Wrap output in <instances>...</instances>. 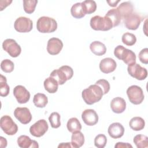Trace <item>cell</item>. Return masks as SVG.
<instances>
[{
	"instance_id": "obj_12",
	"label": "cell",
	"mask_w": 148,
	"mask_h": 148,
	"mask_svg": "<svg viewBox=\"0 0 148 148\" xmlns=\"http://www.w3.org/2000/svg\"><path fill=\"white\" fill-rule=\"evenodd\" d=\"M14 117L22 124H27L31 122L32 114L27 108H16L14 111Z\"/></svg>"
},
{
	"instance_id": "obj_25",
	"label": "cell",
	"mask_w": 148,
	"mask_h": 148,
	"mask_svg": "<svg viewBox=\"0 0 148 148\" xmlns=\"http://www.w3.org/2000/svg\"><path fill=\"white\" fill-rule=\"evenodd\" d=\"M43 85L45 89L49 93H55L58 90V83L57 81L50 76L45 80Z\"/></svg>"
},
{
	"instance_id": "obj_6",
	"label": "cell",
	"mask_w": 148,
	"mask_h": 148,
	"mask_svg": "<svg viewBox=\"0 0 148 148\" xmlns=\"http://www.w3.org/2000/svg\"><path fill=\"white\" fill-rule=\"evenodd\" d=\"M127 94L130 101L134 105L140 104L144 99L142 89L136 85L130 86L127 90Z\"/></svg>"
},
{
	"instance_id": "obj_15",
	"label": "cell",
	"mask_w": 148,
	"mask_h": 148,
	"mask_svg": "<svg viewBox=\"0 0 148 148\" xmlns=\"http://www.w3.org/2000/svg\"><path fill=\"white\" fill-rule=\"evenodd\" d=\"M63 47V43L57 38H51L47 45V51L51 55H57L60 53Z\"/></svg>"
},
{
	"instance_id": "obj_39",
	"label": "cell",
	"mask_w": 148,
	"mask_h": 148,
	"mask_svg": "<svg viewBox=\"0 0 148 148\" xmlns=\"http://www.w3.org/2000/svg\"><path fill=\"white\" fill-rule=\"evenodd\" d=\"M139 59L140 61L145 64H148V49H142L139 53Z\"/></svg>"
},
{
	"instance_id": "obj_21",
	"label": "cell",
	"mask_w": 148,
	"mask_h": 148,
	"mask_svg": "<svg viewBox=\"0 0 148 148\" xmlns=\"http://www.w3.org/2000/svg\"><path fill=\"white\" fill-rule=\"evenodd\" d=\"M121 18H125L131 13H132L134 7L133 5L131 2H124L121 3L119 6L117 8Z\"/></svg>"
},
{
	"instance_id": "obj_10",
	"label": "cell",
	"mask_w": 148,
	"mask_h": 148,
	"mask_svg": "<svg viewBox=\"0 0 148 148\" xmlns=\"http://www.w3.org/2000/svg\"><path fill=\"white\" fill-rule=\"evenodd\" d=\"M49 125L44 119H40L32 125L29 128V132L35 137H41L48 130Z\"/></svg>"
},
{
	"instance_id": "obj_7",
	"label": "cell",
	"mask_w": 148,
	"mask_h": 148,
	"mask_svg": "<svg viewBox=\"0 0 148 148\" xmlns=\"http://www.w3.org/2000/svg\"><path fill=\"white\" fill-rule=\"evenodd\" d=\"M0 126L2 131L8 135H13L18 131L17 125L8 115L3 116L1 118Z\"/></svg>"
},
{
	"instance_id": "obj_13",
	"label": "cell",
	"mask_w": 148,
	"mask_h": 148,
	"mask_svg": "<svg viewBox=\"0 0 148 148\" xmlns=\"http://www.w3.org/2000/svg\"><path fill=\"white\" fill-rule=\"evenodd\" d=\"M13 95L19 103H27L30 98V93L21 85L16 86L13 89Z\"/></svg>"
},
{
	"instance_id": "obj_24",
	"label": "cell",
	"mask_w": 148,
	"mask_h": 148,
	"mask_svg": "<svg viewBox=\"0 0 148 148\" xmlns=\"http://www.w3.org/2000/svg\"><path fill=\"white\" fill-rule=\"evenodd\" d=\"M105 16L108 17L111 20L113 24V27L119 25L122 19L117 8L109 10Z\"/></svg>"
},
{
	"instance_id": "obj_2",
	"label": "cell",
	"mask_w": 148,
	"mask_h": 148,
	"mask_svg": "<svg viewBox=\"0 0 148 148\" xmlns=\"http://www.w3.org/2000/svg\"><path fill=\"white\" fill-rule=\"evenodd\" d=\"M73 75L72 68L68 65H63L58 69H54L50 74V76L55 79L60 85H62L68 80H70Z\"/></svg>"
},
{
	"instance_id": "obj_11",
	"label": "cell",
	"mask_w": 148,
	"mask_h": 148,
	"mask_svg": "<svg viewBox=\"0 0 148 148\" xmlns=\"http://www.w3.org/2000/svg\"><path fill=\"white\" fill-rule=\"evenodd\" d=\"M127 71L130 76L139 80L145 79L147 76V69L136 63L128 65Z\"/></svg>"
},
{
	"instance_id": "obj_20",
	"label": "cell",
	"mask_w": 148,
	"mask_h": 148,
	"mask_svg": "<svg viewBox=\"0 0 148 148\" xmlns=\"http://www.w3.org/2000/svg\"><path fill=\"white\" fill-rule=\"evenodd\" d=\"M17 144L21 148H38L39 145L36 140H32L27 135H21L17 139Z\"/></svg>"
},
{
	"instance_id": "obj_1",
	"label": "cell",
	"mask_w": 148,
	"mask_h": 148,
	"mask_svg": "<svg viewBox=\"0 0 148 148\" xmlns=\"http://www.w3.org/2000/svg\"><path fill=\"white\" fill-rule=\"evenodd\" d=\"M103 95L101 88L95 84L90 85L88 88L83 90L82 93L84 101L86 104L90 105L99 102L102 99Z\"/></svg>"
},
{
	"instance_id": "obj_14",
	"label": "cell",
	"mask_w": 148,
	"mask_h": 148,
	"mask_svg": "<svg viewBox=\"0 0 148 148\" xmlns=\"http://www.w3.org/2000/svg\"><path fill=\"white\" fill-rule=\"evenodd\" d=\"M142 19V18L140 15L132 13L124 18V25L128 29L136 30L139 28Z\"/></svg>"
},
{
	"instance_id": "obj_18",
	"label": "cell",
	"mask_w": 148,
	"mask_h": 148,
	"mask_svg": "<svg viewBox=\"0 0 148 148\" xmlns=\"http://www.w3.org/2000/svg\"><path fill=\"white\" fill-rule=\"evenodd\" d=\"M108 132L109 135L113 139L120 138L124 134V128L119 123H113L108 127Z\"/></svg>"
},
{
	"instance_id": "obj_38",
	"label": "cell",
	"mask_w": 148,
	"mask_h": 148,
	"mask_svg": "<svg viewBox=\"0 0 148 148\" xmlns=\"http://www.w3.org/2000/svg\"><path fill=\"white\" fill-rule=\"evenodd\" d=\"M95 84L99 86L103 91V95L107 94L110 90V84L108 80L105 79H99L97 80Z\"/></svg>"
},
{
	"instance_id": "obj_32",
	"label": "cell",
	"mask_w": 148,
	"mask_h": 148,
	"mask_svg": "<svg viewBox=\"0 0 148 148\" xmlns=\"http://www.w3.org/2000/svg\"><path fill=\"white\" fill-rule=\"evenodd\" d=\"M0 76V95L1 97H6L9 93L10 87L7 84L6 77L2 75Z\"/></svg>"
},
{
	"instance_id": "obj_37",
	"label": "cell",
	"mask_w": 148,
	"mask_h": 148,
	"mask_svg": "<svg viewBox=\"0 0 148 148\" xmlns=\"http://www.w3.org/2000/svg\"><path fill=\"white\" fill-rule=\"evenodd\" d=\"M107 143L106 136L104 134H98L94 139V145L98 148H103Z\"/></svg>"
},
{
	"instance_id": "obj_29",
	"label": "cell",
	"mask_w": 148,
	"mask_h": 148,
	"mask_svg": "<svg viewBox=\"0 0 148 148\" xmlns=\"http://www.w3.org/2000/svg\"><path fill=\"white\" fill-rule=\"evenodd\" d=\"M66 127L68 130L72 133L82 130V125L79 120L76 117H72L69 119L66 124Z\"/></svg>"
},
{
	"instance_id": "obj_35",
	"label": "cell",
	"mask_w": 148,
	"mask_h": 148,
	"mask_svg": "<svg viewBox=\"0 0 148 148\" xmlns=\"http://www.w3.org/2000/svg\"><path fill=\"white\" fill-rule=\"evenodd\" d=\"M49 120L51 127L53 128H57L61 125L60 115L57 112L51 113L49 117Z\"/></svg>"
},
{
	"instance_id": "obj_26",
	"label": "cell",
	"mask_w": 148,
	"mask_h": 148,
	"mask_svg": "<svg viewBox=\"0 0 148 148\" xmlns=\"http://www.w3.org/2000/svg\"><path fill=\"white\" fill-rule=\"evenodd\" d=\"M71 13L75 18H81L86 15L82 2H77L72 5L71 9Z\"/></svg>"
},
{
	"instance_id": "obj_16",
	"label": "cell",
	"mask_w": 148,
	"mask_h": 148,
	"mask_svg": "<svg viewBox=\"0 0 148 148\" xmlns=\"http://www.w3.org/2000/svg\"><path fill=\"white\" fill-rule=\"evenodd\" d=\"M82 119L83 122L88 126L94 125L98 121V116L97 112L91 109L84 110L82 112Z\"/></svg>"
},
{
	"instance_id": "obj_43",
	"label": "cell",
	"mask_w": 148,
	"mask_h": 148,
	"mask_svg": "<svg viewBox=\"0 0 148 148\" xmlns=\"http://www.w3.org/2000/svg\"><path fill=\"white\" fill-rule=\"evenodd\" d=\"M71 143H61L58 146V147H71L72 145L70 144Z\"/></svg>"
},
{
	"instance_id": "obj_4",
	"label": "cell",
	"mask_w": 148,
	"mask_h": 148,
	"mask_svg": "<svg viewBox=\"0 0 148 148\" xmlns=\"http://www.w3.org/2000/svg\"><path fill=\"white\" fill-rule=\"evenodd\" d=\"M36 28L41 33H51L57 29V23L56 20L51 17L42 16L37 20Z\"/></svg>"
},
{
	"instance_id": "obj_34",
	"label": "cell",
	"mask_w": 148,
	"mask_h": 148,
	"mask_svg": "<svg viewBox=\"0 0 148 148\" xmlns=\"http://www.w3.org/2000/svg\"><path fill=\"white\" fill-rule=\"evenodd\" d=\"M38 3L36 0H25L23 1V8L25 13L28 14L32 13L35 9Z\"/></svg>"
},
{
	"instance_id": "obj_40",
	"label": "cell",
	"mask_w": 148,
	"mask_h": 148,
	"mask_svg": "<svg viewBox=\"0 0 148 148\" xmlns=\"http://www.w3.org/2000/svg\"><path fill=\"white\" fill-rule=\"evenodd\" d=\"M115 148H128V147H132V146L128 143H124V142H117L115 146Z\"/></svg>"
},
{
	"instance_id": "obj_9",
	"label": "cell",
	"mask_w": 148,
	"mask_h": 148,
	"mask_svg": "<svg viewBox=\"0 0 148 148\" xmlns=\"http://www.w3.org/2000/svg\"><path fill=\"white\" fill-rule=\"evenodd\" d=\"M33 27L32 21L25 17L17 18L14 23V28L18 32H29Z\"/></svg>"
},
{
	"instance_id": "obj_27",
	"label": "cell",
	"mask_w": 148,
	"mask_h": 148,
	"mask_svg": "<svg viewBox=\"0 0 148 148\" xmlns=\"http://www.w3.org/2000/svg\"><path fill=\"white\" fill-rule=\"evenodd\" d=\"M130 128L134 131H140L145 126V122L143 119L140 117H134L131 119L129 123Z\"/></svg>"
},
{
	"instance_id": "obj_31",
	"label": "cell",
	"mask_w": 148,
	"mask_h": 148,
	"mask_svg": "<svg viewBox=\"0 0 148 148\" xmlns=\"http://www.w3.org/2000/svg\"><path fill=\"white\" fill-rule=\"evenodd\" d=\"M82 3L86 14H91L97 9V4L94 1L87 0L82 2Z\"/></svg>"
},
{
	"instance_id": "obj_36",
	"label": "cell",
	"mask_w": 148,
	"mask_h": 148,
	"mask_svg": "<svg viewBox=\"0 0 148 148\" xmlns=\"http://www.w3.org/2000/svg\"><path fill=\"white\" fill-rule=\"evenodd\" d=\"M14 63L9 59H5L2 61L1 63V68L4 72L10 73L14 69Z\"/></svg>"
},
{
	"instance_id": "obj_8",
	"label": "cell",
	"mask_w": 148,
	"mask_h": 148,
	"mask_svg": "<svg viewBox=\"0 0 148 148\" xmlns=\"http://www.w3.org/2000/svg\"><path fill=\"white\" fill-rule=\"evenodd\" d=\"M2 48L12 57H17L21 53L20 46L13 39H6L3 42Z\"/></svg>"
},
{
	"instance_id": "obj_19",
	"label": "cell",
	"mask_w": 148,
	"mask_h": 148,
	"mask_svg": "<svg viewBox=\"0 0 148 148\" xmlns=\"http://www.w3.org/2000/svg\"><path fill=\"white\" fill-rule=\"evenodd\" d=\"M110 108L114 113H121L126 108L125 101L121 97L114 98L110 102Z\"/></svg>"
},
{
	"instance_id": "obj_33",
	"label": "cell",
	"mask_w": 148,
	"mask_h": 148,
	"mask_svg": "<svg viewBox=\"0 0 148 148\" xmlns=\"http://www.w3.org/2000/svg\"><path fill=\"white\" fill-rule=\"evenodd\" d=\"M122 42L127 46H133L136 42V38L135 35L132 33L125 32L124 33L121 38Z\"/></svg>"
},
{
	"instance_id": "obj_30",
	"label": "cell",
	"mask_w": 148,
	"mask_h": 148,
	"mask_svg": "<svg viewBox=\"0 0 148 148\" xmlns=\"http://www.w3.org/2000/svg\"><path fill=\"white\" fill-rule=\"evenodd\" d=\"M133 142L138 148H146L148 147V138L142 134L134 136Z\"/></svg>"
},
{
	"instance_id": "obj_22",
	"label": "cell",
	"mask_w": 148,
	"mask_h": 148,
	"mask_svg": "<svg viewBox=\"0 0 148 148\" xmlns=\"http://www.w3.org/2000/svg\"><path fill=\"white\" fill-rule=\"evenodd\" d=\"M90 49L92 53L98 56H103L106 52L105 45L99 41H94L90 45Z\"/></svg>"
},
{
	"instance_id": "obj_41",
	"label": "cell",
	"mask_w": 148,
	"mask_h": 148,
	"mask_svg": "<svg viewBox=\"0 0 148 148\" xmlns=\"http://www.w3.org/2000/svg\"><path fill=\"white\" fill-rule=\"evenodd\" d=\"M120 2V0L118 1H107L106 2L108 3V5L111 7H116L117 5V3Z\"/></svg>"
},
{
	"instance_id": "obj_17",
	"label": "cell",
	"mask_w": 148,
	"mask_h": 148,
	"mask_svg": "<svg viewBox=\"0 0 148 148\" xmlns=\"http://www.w3.org/2000/svg\"><path fill=\"white\" fill-rule=\"evenodd\" d=\"M117 66L116 61L111 58L108 57L102 59L99 63V69L104 73H109L113 72Z\"/></svg>"
},
{
	"instance_id": "obj_3",
	"label": "cell",
	"mask_w": 148,
	"mask_h": 148,
	"mask_svg": "<svg viewBox=\"0 0 148 148\" xmlns=\"http://www.w3.org/2000/svg\"><path fill=\"white\" fill-rule=\"evenodd\" d=\"M114 54L119 60H122L128 65L136 63V55L135 53L121 45H119L114 49Z\"/></svg>"
},
{
	"instance_id": "obj_5",
	"label": "cell",
	"mask_w": 148,
	"mask_h": 148,
	"mask_svg": "<svg viewBox=\"0 0 148 148\" xmlns=\"http://www.w3.org/2000/svg\"><path fill=\"white\" fill-rule=\"evenodd\" d=\"M90 26L94 30L106 31L113 28L111 20L107 17L95 16L90 20Z\"/></svg>"
},
{
	"instance_id": "obj_28",
	"label": "cell",
	"mask_w": 148,
	"mask_h": 148,
	"mask_svg": "<svg viewBox=\"0 0 148 148\" xmlns=\"http://www.w3.org/2000/svg\"><path fill=\"white\" fill-rule=\"evenodd\" d=\"M33 102L38 108H44L48 103L47 96L43 93H37L34 96Z\"/></svg>"
},
{
	"instance_id": "obj_23",
	"label": "cell",
	"mask_w": 148,
	"mask_h": 148,
	"mask_svg": "<svg viewBox=\"0 0 148 148\" xmlns=\"http://www.w3.org/2000/svg\"><path fill=\"white\" fill-rule=\"evenodd\" d=\"M84 143V136L82 132L80 131L72 133L71 136V145L75 148H79L82 147Z\"/></svg>"
},
{
	"instance_id": "obj_42",
	"label": "cell",
	"mask_w": 148,
	"mask_h": 148,
	"mask_svg": "<svg viewBox=\"0 0 148 148\" xmlns=\"http://www.w3.org/2000/svg\"><path fill=\"white\" fill-rule=\"evenodd\" d=\"M1 147H5L7 146V140L5 138L2 136H1Z\"/></svg>"
}]
</instances>
